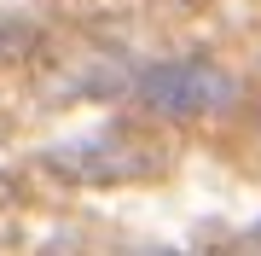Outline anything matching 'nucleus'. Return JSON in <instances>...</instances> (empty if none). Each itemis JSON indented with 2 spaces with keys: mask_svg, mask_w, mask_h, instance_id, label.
Instances as JSON below:
<instances>
[{
  "mask_svg": "<svg viewBox=\"0 0 261 256\" xmlns=\"http://www.w3.org/2000/svg\"><path fill=\"white\" fill-rule=\"evenodd\" d=\"M140 94L157 117L192 123V117H203V111L232 99V82H226V70L203 64V58H180V64H163L151 76H140Z\"/></svg>",
  "mask_w": 261,
  "mask_h": 256,
  "instance_id": "obj_1",
  "label": "nucleus"
},
{
  "mask_svg": "<svg viewBox=\"0 0 261 256\" xmlns=\"http://www.w3.org/2000/svg\"><path fill=\"white\" fill-rule=\"evenodd\" d=\"M47 163L64 180H140L151 169V152L122 140V134H93V140H70L47 152Z\"/></svg>",
  "mask_w": 261,
  "mask_h": 256,
  "instance_id": "obj_2",
  "label": "nucleus"
}]
</instances>
